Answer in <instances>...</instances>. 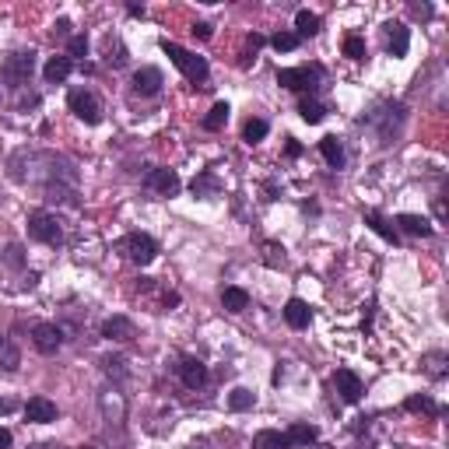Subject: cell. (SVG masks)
I'll list each match as a JSON object with an SVG mask.
<instances>
[{
    "label": "cell",
    "mask_w": 449,
    "mask_h": 449,
    "mask_svg": "<svg viewBox=\"0 0 449 449\" xmlns=\"http://www.w3.org/2000/svg\"><path fill=\"white\" fill-rule=\"evenodd\" d=\"M190 32H193V36H201V39H211V32H214V29H211L207 21H197V25H193Z\"/></svg>",
    "instance_id": "cell-38"
},
{
    "label": "cell",
    "mask_w": 449,
    "mask_h": 449,
    "mask_svg": "<svg viewBox=\"0 0 449 449\" xmlns=\"http://www.w3.org/2000/svg\"><path fill=\"white\" fill-rule=\"evenodd\" d=\"M190 190H193V197H214L221 186H218V176H214V172H201Z\"/></svg>",
    "instance_id": "cell-25"
},
{
    "label": "cell",
    "mask_w": 449,
    "mask_h": 449,
    "mask_svg": "<svg viewBox=\"0 0 449 449\" xmlns=\"http://www.w3.org/2000/svg\"><path fill=\"white\" fill-rule=\"evenodd\" d=\"M253 449H291V443H288V435H281V432H274V428H263V432H256Z\"/></svg>",
    "instance_id": "cell-22"
},
{
    "label": "cell",
    "mask_w": 449,
    "mask_h": 449,
    "mask_svg": "<svg viewBox=\"0 0 449 449\" xmlns=\"http://www.w3.org/2000/svg\"><path fill=\"white\" fill-rule=\"evenodd\" d=\"M126 11H130V14H133V18H144V4H130V7H126Z\"/></svg>",
    "instance_id": "cell-43"
},
{
    "label": "cell",
    "mask_w": 449,
    "mask_h": 449,
    "mask_svg": "<svg viewBox=\"0 0 449 449\" xmlns=\"http://www.w3.org/2000/svg\"><path fill=\"white\" fill-rule=\"evenodd\" d=\"M25 418H29L32 425H49V421H56V404L46 400V397H32V400L25 404Z\"/></svg>",
    "instance_id": "cell-14"
},
{
    "label": "cell",
    "mask_w": 449,
    "mask_h": 449,
    "mask_svg": "<svg viewBox=\"0 0 449 449\" xmlns=\"http://www.w3.org/2000/svg\"><path fill=\"white\" fill-rule=\"evenodd\" d=\"M316 439H320V432H316V425H306V421H295L291 428H288V443L291 446H316Z\"/></svg>",
    "instance_id": "cell-17"
},
{
    "label": "cell",
    "mask_w": 449,
    "mask_h": 449,
    "mask_svg": "<svg viewBox=\"0 0 449 449\" xmlns=\"http://www.w3.org/2000/svg\"><path fill=\"white\" fill-rule=\"evenodd\" d=\"M344 56L365 60V39H362V36H348V39H344Z\"/></svg>",
    "instance_id": "cell-31"
},
{
    "label": "cell",
    "mask_w": 449,
    "mask_h": 449,
    "mask_svg": "<svg viewBox=\"0 0 449 449\" xmlns=\"http://www.w3.org/2000/svg\"><path fill=\"white\" fill-rule=\"evenodd\" d=\"M67 106H71V113L84 120L88 126H95V123L102 120V102L95 99V91H88V88H74L71 95H67Z\"/></svg>",
    "instance_id": "cell-6"
},
{
    "label": "cell",
    "mask_w": 449,
    "mask_h": 449,
    "mask_svg": "<svg viewBox=\"0 0 449 449\" xmlns=\"http://www.w3.org/2000/svg\"><path fill=\"white\" fill-rule=\"evenodd\" d=\"M176 372H179V379H183L186 390H201L207 383V365L201 358H183V362L176 365Z\"/></svg>",
    "instance_id": "cell-11"
},
{
    "label": "cell",
    "mask_w": 449,
    "mask_h": 449,
    "mask_svg": "<svg viewBox=\"0 0 449 449\" xmlns=\"http://www.w3.org/2000/svg\"><path fill=\"white\" fill-rule=\"evenodd\" d=\"M414 14H418V18H432V7H428V4H414Z\"/></svg>",
    "instance_id": "cell-40"
},
{
    "label": "cell",
    "mask_w": 449,
    "mask_h": 449,
    "mask_svg": "<svg viewBox=\"0 0 449 449\" xmlns=\"http://www.w3.org/2000/svg\"><path fill=\"white\" fill-rule=\"evenodd\" d=\"M320 78H323V67H288V71H278V84H285L291 91H316L320 88Z\"/></svg>",
    "instance_id": "cell-5"
},
{
    "label": "cell",
    "mask_w": 449,
    "mask_h": 449,
    "mask_svg": "<svg viewBox=\"0 0 449 449\" xmlns=\"http://www.w3.org/2000/svg\"><path fill=\"white\" fill-rule=\"evenodd\" d=\"M0 449H11V432L7 428H0Z\"/></svg>",
    "instance_id": "cell-42"
},
{
    "label": "cell",
    "mask_w": 449,
    "mask_h": 449,
    "mask_svg": "<svg viewBox=\"0 0 449 449\" xmlns=\"http://www.w3.org/2000/svg\"><path fill=\"white\" fill-rule=\"evenodd\" d=\"M365 225L372 228V232H375V236H379V239H386V243H393V246L400 243L397 228H390V221H386V218H383L379 211H365Z\"/></svg>",
    "instance_id": "cell-18"
},
{
    "label": "cell",
    "mask_w": 449,
    "mask_h": 449,
    "mask_svg": "<svg viewBox=\"0 0 449 449\" xmlns=\"http://www.w3.org/2000/svg\"><path fill=\"white\" fill-rule=\"evenodd\" d=\"M410 49V29L404 21H390L386 25V53L390 56H408Z\"/></svg>",
    "instance_id": "cell-10"
},
{
    "label": "cell",
    "mask_w": 449,
    "mask_h": 449,
    "mask_svg": "<svg viewBox=\"0 0 449 449\" xmlns=\"http://www.w3.org/2000/svg\"><path fill=\"white\" fill-rule=\"evenodd\" d=\"M46 449H60V446H46Z\"/></svg>",
    "instance_id": "cell-46"
},
{
    "label": "cell",
    "mask_w": 449,
    "mask_h": 449,
    "mask_svg": "<svg viewBox=\"0 0 449 449\" xmlns=\"http://www.w3.org/2000/svg\"><path fill=\"white\" fill-rule=\"evenodd\" d=\"M309 449H330V446H309Z\"/></svg>",
    "instance_id": "cell-45"
},
{
    "label": "cell",
    "mask_w": 449,
    "mask_h": 449,
    "mask_svg": "<svg viewBox=\"0 0 449 449\" xmlns=\"http://www.w3.org/2000/svg\"><path fill=\"white\" fill-rule=\"evenodd\" d=\"M285 323L291 330H306L313 323V309H309V302H302V298H288L285 302Z\"/></svg>",
    "instance_id": "cell-12"
},
{
    "label": "cell",
    "mask_w": 449,
    "mask_h": 449,
    "mask_svg": "<svg viewBox=\"0 0 449 449\" xmlns=\"http://www.w3.org/2000/svg\"><path fill=\"white\" fill-rule=\"evenodd\" d=\"M253 404H256V393L246 390V386H236V390L228 393V408L232 410H249Z\"/></svg>",
    "instance_id": "cell-27"
},
{
    "label": "cell",
    "mask_w": 449,
    "mask_h": 449,
    "mask_svg": "<svg viewBox=\"0 0 449 449\" xmlns=\"http://www.w3.org/2000/svg\"><path fill=\"white\" fill-rule=\"evenodd\" d=\"M298 36H295V32H278V36H274V39H271V46H274V49H278V53H291V49H298Z\"/></svg>",
    "instance_id": "cell-30"
},
{
    "label": "cell",
    "mask_w": 449,
    "mask_h": 449,
    "mask_svg": "<svg viewBox=\"0 0 449 449\" xmlns=\"http://www.w3.org/2000/svg\"><path fill=\"white\" fill-rule=\"evenodd\" d=\"M404 408L408 410H421V414H439V404L432 400V397H425V393H414L404 400Z\"/></svg>",
    "instance_id": "cell-28"
},
{
    "label": "cell",
    "mask_w": 449,
    "mask_h": 449,
    "mask_svg": "<svg viewBox=\"0 0 449 449\" xmlns=\"http://www.w3.org/2000/svg\"><path fill=\"white\" fill-rule=\"evenodd\" d=\"M263 253H267V256H263V260H267V267H281V263H285V249H281V246L267 243V246H263Z\"/></svg>",
    "instance_id": "cell-33"
},
{
    "label": "cell",
    "mask_w": 449,
    "mask_h": 449,
    "mask_svg": "<svg viewBox=\"0 0 449 449\" xmlns=\"http://www.w3.org/2000/svg\"><path fill=\"white\" fill-rule=\"evenodd\" d=\"M4 263L7 267H25V253H21V246L11 243L7 249H4Z\"/></svg>",
    "instance_id": "cell-32"
},
{
    "label": "cell",
    "mask_w": 449,
    "mask_h": 449,
    "mask_svg": "<svg viewBox=\"0 0 449 449\" xmlns=\"http://www.w3.org/2000/svg\"><path fill=\"white\" fill-rule=\"evenodd\" d=\"M333 386H337V393H340L344 404H358L362 400V379L351 368H337L333 372Z\"/></svg>",
    "instance_id": "cell-9"
},
{
    "label": "cell",
    "mask_w": 449,
    "mask_h": 449,
    "mask_svg": "<svg viewBox=\"0 0 449 449\" xmlns=\"http://www.w3.org/2000/svg\"><path fill=\"white\" fill-rule=\"evenodd\" d=\"M14 410V400H0V414H11Z\"/></svg>",
    "instance_id": "cell-44"
},
{
    "label": "cell",
    "mask_w": 449,
    "mask_h": 449,
    "mask_svg": "<svg viewBox=\"0 0 449 449\" xmlns=\"http://www.w3.org/2000/svg\"><path fill=\"white\" fill-rule=\"evenodd\" d=\"M298 116L306 123H323V116H327V109L316 102V99H309V95H302V102H298Z\"/></svg>",
    "instance_id": "cell-24"
},
{
    "label": "cell",
    "mask_w": 449,
    "mask_h": 449,
    "mask_svg": "<svg viewBox=\"0 0 449 449\" xmlns=\"http://www.w3.org/2000/svg\"><path fill=\"white\" fill-rule=\"evenodd\" d=\"M67 49H71V56H88V39L84 36H71V42H67Z\"/></svg>",
    "instance_id": "cell-36"
},
{
    "label": "cell",
    "mask_w": 449,
    "mask_h": 449,
    "mask_svg": "<svg viewBox=\"0 0 449 449\" xmlns=\"http://www.w3.org/2000/svg\"><path fill=\"white\" fill-rule=\"evenodd\" d=\"M144 186L151 190V193H162V197H176L179 193V176L172 172V168H151L148 176H144Z\"/></svg>",
    "instance_id": "cell-8"
},
{
    "label": "cell",
    "mask_w": 449,
    "mask_h": 449,
    "mask_svg": "<svg viewBox=\"0 0 449 449\" xmlns=\"http://www.w3.org/2000/svg\"><path fill=\"white\" fill-rule=\"evenodd\" d=\"M397 225H400L408 236H421V239H428V236H432V221H428V218H421V214H400V218H397Z\"/></svg>",
    "instance_id": "cell-20"
},
{
    "label": "cell",
    "mask_w": 449,
    "mask_h": 449,
    "mask_svg": "<svg viewBox=\"0 0 449 449\" xmlns=\"http://www.w3.org/2000/svg\"><path fill=\"white\" fill-rule=\"evenodd\" d=\"M162 84H165V78L158 67H141V71L133 74V91H137V95H158Z\"/></svg>",
    "instance_id": "cell-13"
},
{
    "label": "cell",
    "mask_w": 449,
    "mask_h": 449,
    "mask_svg": "<svg viewBox=\"0 0 449 449\" xmlns=\"http://www.w3.org/2000/svg\"><path fill=\"white\" fill-rule=\"evenodd\" d=\"M267 130H271V126H267V120H249L243 126L246 144H256V141H263V137H267Z\"/></svg>",
    "instance_id": "cell-29"
},
{
    "label": "cell",
    "mask_w": 449,
    "mask_h": 449,
    "mask_svg": "<svg viewBox=\"0 0 449 449\" xmlns=\"http://www.w3.org/2000/svg\"><path fill=\"white\" fill-rule=\"evenodd\" d=\"M29 236L42 246H60L64 243V228H60V218L49 214V211H36L29 214Z\"/></svg>",
    "instance_id": "cell-2"
},
{
    "label": "cell",
    "mask_w": 449,
    "mask_h": 449,
    "mask_svg": "<svg viewBox=\"0 0 449 449\" xmlns=\"http://www.w3.org/2000/svg\"><path fill=\"white\" fill-rule=\"evenodd\" d=\"M102 333H106L109 340H133V337H137V330H133V323H130L126 316H109V320L102 323Z\"/></svg>",
    "instance_id": "cell-16"
},
{
    "label": "cell",
    "mask_w": 449,
    "mask_h": 449,
    "mask_svg": "<svg viewBox=\"0 0 449 449\" xmlns=\"http://www.w3.org/2000/svg\"><path fill=\"white\" fill-rule=\"evenodd\" d=\"M53 32H56V36H71V21H67V18H60V21L53 25Z\"/></svg>",
    "instance_id": "cell-39"
},
{
    "label": "cell",
    "mask_w": 449,
    "mask_h": 449,
    "mask_svg": "<svg viewBox=\"0 0 449 449\" xmlns=\"http://www.w3.org/2000/svg\"><path fill=\"white\" fill-rule=\"evenodd\" d=\"M295 29H298V32H295L298 39L316 36V32H320V14H316V11H309V7H302V11L295 14Z\"/></svg>",
    "instance_id": "cell-19"
},
{
    "label": "cell",
    "mask_w": 449,
    "mask_h": 449,
    "mask_svg": "<svg viewBox=\"0 0 449 449\" xmlns=\"http://www.w3.org/2000/svg\"><path fill=\"white\" fill-rule=\"evenodd\" d=\"M443 362H446V355H443V351H435V355H428V358H425V368H428V375H435V379H443Z\"/></svg>",
    "instance_id": "cell-35"
},
{
    "label": "cell",
    "mask_w": 449,
    "mask_h": 449,
    "mask_svg": "<svg viewBox=\"0 0 449 449\" xmlns=\"http://www.w3.org/2000/svg\"><path fill=\"white\" fill-rule=\"evenodd\" d=\"M0 365H4V372H14V368H18V351H14L11 344L0 348Z\"/></svg>",
    "instance_id": "cell-34"
},
{
    "label": "cell",
    "mask_w": 449,
    "mask_h": 449,
    "mask_svg": "<svg viewBox=\"0 0 449 449\" xmlns=\"http://www.w3.org/2000/svg\"><path fill=\"white\" fill-rule=\"evenodd\" d=\"M120 253H126V260H133L137 267H148L155 256H158V243L144 232H130L120 239Z\"/></svg>",
    "instance_id": "cell-3"
},
{
    "label": "cell",
    "mask_w": 449,
    "mask_h": 449,
    "mask_svg": "<svg viewBox=\"0 0 449 449\" xmlns=\"http://www.w3.org/2000/svg\"><path fill=\"white\" fill-rule=\"evenodd\" d=\"M320 155L327 158L330 168H344V144L337 137H323L320 141Z\"/></svg>",
    "instance_id": "cell-21"
},
{
    "label": "cell",
    "mask_w": 449,
    "mask_h": 449,
    "mask_svg": "<svg viewBox=\"0 0 449 449\" xmlns=\"http://www.w3.org/2000/svg\"><path fill=\"white\" fill-rule=\"evenodd\" d=\"M32 344H36L39 355H56L60 344H64V330L56 323H36L32 327Z\"/></svg>",
    "instance_id": "cell-7"
},
{
    "label": "cell",
    "mask_w": 449,
    "mask_h": 449,
    "mask_svg": "<svg viewBox=\"0 0 449 449\" xmlns=\"http://www.w3.org/2000/svg\"><path fill=\"white\" fill-rule=\"evenodd\" d=\"M162 53L190 78V81H207V74H211V67H207L204 56H197V53H190V49H183L179 42H162Z\"/></svg>",
    "instance_id": "cell-1"
},
{
    "label": "cell",
    "mask_w": 449,
    "mask_h": 449,
    "mask_svg": "<svg viewBox=\"0 0 449 449\" xmlns=\"http://www.w3.org/2000/svg\"><path fill=\"white\" fill-rule=\"evenodd\" d=\"M84 449H95V446H84Z\"/></svg>",
    "instance_id": "cell-47"
},
{
    "label": "cell",
    "mask_w": 449,
    "mask_h": 449,
    "mask_svg": "<svg viewBox=\"0 0 449 449\" xmlns=\"http://www.w3.org/2000/svg\"><path fill=\"white\" fill-rule=\"evenodd\" d=\"M228 113H232V109H228V102H214V106H211V113L204 116V130H221V126L228 123Z\"/></svg>",
    "instance_id": "cell-26"
},
{
    "label": "cell",
    "mask_w": 449,
    "mask_h": 449,
    "mask_svg": "<svg viewBox=\"0 0 449 449\" xmlns=\"http://www.w3.org/2000/svg\"><path fill=\"white\" fill-rule=\"evenodd\" d=\"M263 36H260V32H253V36H246V46H249V53H260V49H263Z\"/></svg>",
    "instance_id": "cell-37"
},
{
    "label": "cell",
    "mask_w": 449,
    "mask_h": 449,
    "mask_svg": "<svg viewBox=\"0 0 449 449\" xmlns=\"http://www.w3.org/2000/svg\"><path fill=\"white\" fill-rule=\"evenodd\" d=\"M32 71H36V53H32V49H21V53H11V56L4 60L0 78L7 84H14V88H21V84L32 78Z\"/></svg>",
    "instance_id": "cell-4"
},
{
    "label": "cell",
    "mask_w": 449,
    "mask_h": 449,
    "mask_svg": "<svg viewBox=\"0 0 449 449\" xmlns=\"http://www.w3.org/2000/svg\"><path fill=\"white\" fill-rule=\"evenodd\" d=\"M302 155V144L298 141H288V158H298Z\"/></svg>",
    "instance_id": "cell-41"
},
{
    "label": "cell",
    "mask_w": 449,
    "mask_h": 449,
    "mask_svg": "<svg viewBox=\"0 0 449 449\" xmlns=\"http://www.w3.org/2000/svg\"><path fill=\"white\" fill-rule=\"evenodd\" d=\"M71 71H74V60H71V56H49L46 67H42V78L49 84H60L71 78Z\"/></svg>",
    "instance_id": "cell-15"
},
{
    "label": "cell",
    "mask_w": 449,
    "mask_h": 449,
    "mask_svg": "<svg viewBox=\"0 0 449 449\" xmlns=\"http://www.w3.org/2000/svg\"><path fill=\"white\" fill-rule=\"evenodd\" d=\"M221 306H225L228 313H243L246 306H249V291H246V288H225V291H221Z\"/></svg>",
    "instance_id": "cell-23"
}]
</instances>
